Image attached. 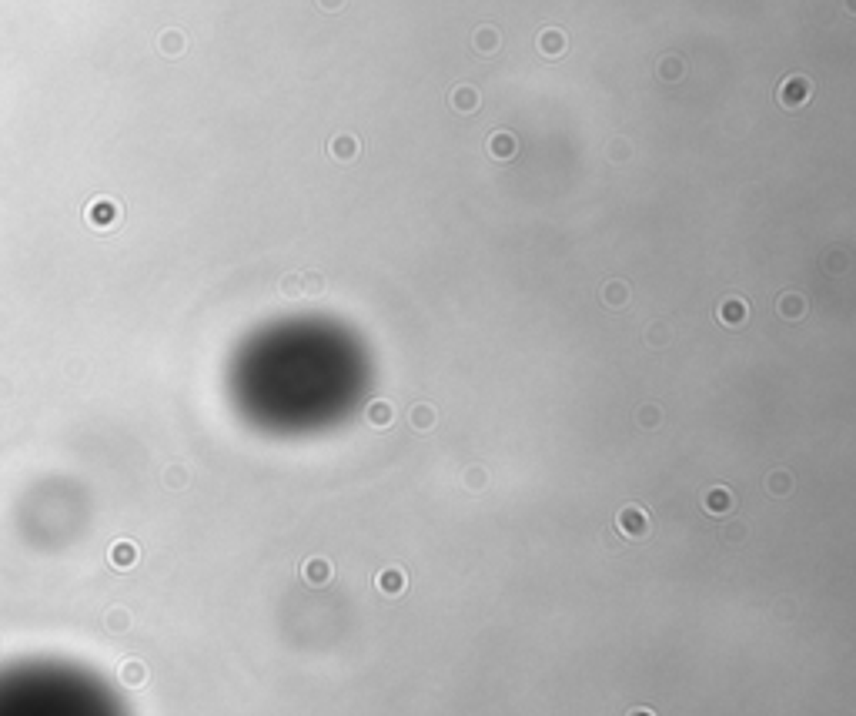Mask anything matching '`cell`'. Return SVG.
<instances>
[{
    "mask_svg": "<svg viewBox=\"0 0 856 716\" xmlns=\"http://www.w3.org/2000/svg\"><path fill=\"white\" fill-rule=\"evenodd\" d=\"M0 716H131L100 673L67 660L0 666Z\"/></svg>",
    "mask_w": 856,
    "mask_h": 716,
    "instance_id": "obj_1",
    "label": "cell"
},
{
    "mask_svg": "<svg viewBox=\"0 0 856 716\" xmlns=\"http://www.w3.org/2000/svg\"><path fill=\"white\" fill-rule=\"evenodd\" d=\"M810 98H813V81L803 78V74H790V78L776 88V100H780L786 110H800L803 104H810Z\"/></svg>",
    "mask_w": 856,
    "mask_h": 716,
    "instance_id": "obj_2",
    "label": "cell"
},
{
    "mask_svg": "<svg viewBox=\"0 0 856 716\" xmlns=\"http://www.w3.org/2000/svg\"><path fill=\"white\" fill-rule=\"evenodd\" d=\"M88 221H90V228H98V232H110V228H118V221H121V208H118V201L98 198L88 208Z\"/></svg>",
    "mask_w": 856,
    "mask_h": 716,
    "instance_id": "obj_3",
    "label": "cell"
},
{
    "mask_svg": "<svg viewBox=\"0 0 856 716\" xmlns=\"http://www.w3.org/2000/svg\"><path fill=\"white\" fill-rule=\"evenodd\" d=\"M536 44H538V54L555 61V57H562L569 51V37H565V31H559V27H546V31L538 33Z\"/></svg>",
    "mask_w": 856,
    "mask_h": 716,
    "instance_id": "obj_4",
    "label": "cell"
},
{
    "mask_svg": "<svg viewBox=\"0 0 856 716\" xmlns=\"http://www.w3.org/2000/svg\"><path fill=\"white\" fill-rule=\"evenodd\" d=\"M776 311H780L783 318L800 321L803 315L810 311V301H806V295H800V291H783V295L776 298Z\"/></svg>",
    "mask_w": 856,
    "mask_h": 716,
    "instance_id": "obj_5",
    "label": "cell"
},
{
    "mask_svg": "<svg viewBox=\"0 0 856 716\" xmlns=\"http://www.w3.org/2000/svg\"><path fill=\"white\" fill-rule=\"evenodd\" d=\"M602 301H605V308H612V311L626 308L629 305V281L626 278H609V281L602 285Z\"/></svg>",
    "mask_w": 856,
    "mask_h": 716,
    "instance_id": "obj_6",
    "label": "cell"
},
{
    "mask_svg": "<svg viewBox=\"0 0 856 716\" xmlns=\"http://www.w3.org/2000/svg\"><path fill=\"white\" fill-rule=\"evenodd\" d=\"M489 155H492L495 161H512V157L518 155V141H516V134H508V131H495L492 138H489Z\"/></svg>",
    "mask_w": 856,
    "mask_h": 716,
    "instance_id": "obj_7",
    "label": "cell"
},
{
    "mask_svg": "<svg viewBox=\"0 0 856 716\" xmlns=\"http://www.w3.org/2000/svg\"><path fill=\"white\" fill-rule=\"evenodd\" d=\"M358 151H362V144H358L355 134H335L328 144V155L335 157V161H341V165H345V161H355Z\"/></svg>",
    "mask_w": 856,
    "mask_h": 716,
    "instance_id": "obj_8",
    "label": "cell"
},
{
    "mask_svg": "<svg viewBox=\"0 0 856 716\" xmlns=\"http://www.w3.org/2000/svg\"><path fill=\"white\" fill-rule=\"evenodd\" d=\"M449 104H452V110H459V114H475V110L482 108V98H479L475 88L461 84V88H455L449 94Z\"/></svg>",
    "mask_w": 856,
    "mask_h": 716,
    "instance_id": "obj_9",
    "label": "cell"
},
{
    "mask_svg": "<svg viewBox=\"0 0 856 716\" xmlns=\"http://www.w3.org/2000/svg\"><path fill=\"white\" fill-rule=\"evenodd\" d=\"M746 301L743 298H726L723 305L716 308V318L723 321V325H739V321L746 318Z\"/></svg>",
    "mask_w": 856,
    "mask_h": 716,
    "instance_id": "obj_10",
    "label": "cell"
},
{
    "mask_svg": "<svg viewBox=\"0 0 856 716\" xmlns=\"http://www.w3.org/2000/svg\"><path fill=\"white\" fill-rule=\"evenodd\" d=\"M499 44H502V41H499V31H495V27H479L472 37V47L479 54H495Z\"/></svg>",
    "mask_w": 856,
    "mask_h": 716,
    "instance_id": "obj_11",
    "label": "cell"
},
{
    "mask_svg": "<svg viewBox=\"0 0 856 716\" xmlns=\"http://www.w3.org/2000/svg\"><path fill=\"white\" fill-rule=\"evenodd\" d=\"M184 47H187V37L181 31H165L161 33V51H165L167 57H177Z\"/></svg>",
    "mask_w": 856,
    "mask_h": 716,
    "instance_id": "obj_12",
    "label": "cell"
},
{
    "mask_svg": "<svg viewBox=\"0 0 856 716\" xmlns=\"http://www.w3.org/2000/svg\"><path fill=\"white\" fill-rule=\"evenodd\" d=\"M682 74H686V67H682L679 57H662L659 61V78L662 81H679Z\"/></svg>",
    "mask_w": 856,
    "mask_h": 716,
    "instance_id": "obj_13",
    "label": "cell"
},
{
    "mask_svg": "<svg viewBox=\"0 0 856 716\" xmlns=\"http://www.w3.org/2000/svg\"><path fill=\"white\" fill-rule=\"evenodd\" d=\"M365 412H368V422H375V425H388L392 422V405L388 402H372Z\"/></svg>",
    "mask_w": 856,
    "mask_h": 716,
    "instance_id": "obj_14",
    "label": "cell"
},
{
    "mask_svg": "<svg viewBox=\"0 0 856 716\" xmlns=\"http://www.w3.org/2000/svg\"><path fill=\"white\" fill-rule=\"evenodd\" d=\"M622 526H626L632 536H639V532H646V516H642L639 509H626V512H622Z\"/></svg>",
    "mask_w": 856,
    "mask_h": 716,
    "instance_id": "obj_15",
    "label": "cell"
},
{
    "mask_svg": "<svg viewBox=\"0 0 856 716\" xmlns=\"http://www.w3.org/2000/svg\"><path fill=\"white\" fill-rule=\"evenodd\" d=\"M301 291H305V295H321V291H325V278H321L318 271L301 275Z\"/></svg>",
    "mask_w": 856,
    "mask_h": 716,
    "instance_id": "obj_16",
    "label": "cell"
},
{
    "mask_svg": "<svg viewBox=\"0 0 856 716\" xmlns=\"http://www.w3.org/2000/svg\"><path fill=\"white\" fill-rule=\"evenodd\" d=\"M733 506V496L726 492V489H713V496H709V509L713 512H726V509Z\"/></svg>",
    "mask_w": 856,
    "mask_h": 716,
    "instance_id": "obj_17",
    "label": "cell"
},
{
    "mask_svg": "<svg viewBox=\"0 0 856 716\" xmlns=\"http://www.w3.org/2000/svg\"><path fill=\"white\" fill-rule=\"evenodd\" d=\"M281 291H285L288 298L301 295V275H285V278H281Z\"/></svg>",
    "mask_w": 856,
    "mask_h": 716,
    "instance_id": "obj_18",
    "label": "cell"
},
{
    "mask_svg": "<svg viewBox=\"0 0 856 716\" xmlns=\"http://www.w3.org/2000/svg\"><path fill=\"white\" fill-rule=\"evenodd\" d=\"M609 157H612V161H622V157H629V141H626V138H615V141L609 144Z\"/></svg>",
    "mask_w": 856,
    "mask_h": 716,
    "instance_id": "obj_19",
    "label": "cell"
},
{
    "mask_svg": "<svg viewBox=\"0 0 856 716\" xmlns=\"http://www.w3.org/2000/svg\"><path fill=\"white\" fill-rule=\"evenodd\" d=\"M432 422H435V415H432V408H425V405H422V408H415V425H418V429H425V425H432Z\"/></svg>",
    "mask_w": 856,
    "mask_h": 716,
    "instance_id": "obj_20",
    "label": "cell"
},
{
    "mask_svg": "<svg viewBox=\"0 0 856 716\" xmlns=\"http://www.w3.org/2000/svg\"><path fill=\"white\" fill-rule=\"evenodd\" d=\"M315 4H318L321 11H328V14H335V11H341V7H345V0H315Z\"/></svg>",
    "mask_w": 856,
    "mask_h": 716,
    "instance_id": "obj_21",
    "label": "cell"
}]
</instances>
